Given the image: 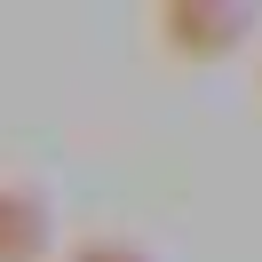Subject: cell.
Instances as JSON below:
<instances>
[{"instance_id": "obj_2", "label": "cell", "mask_w": 262, "mask_h": 262, "mask_svg": "<svg viewBox=\"0 0 262 262\" xmlns=\"http://www.w3.org/2000/svg\"><path fill=\"white\" fill-rule=\"evenodd\" d=\"M56 214L32 183H0V262H48Z\"/></svg>"}, {"instance_id": "obj_4", "label": "cell", "mask_w": 262, "mask_h": 262, "mask_svg": "<svg viewBox=\"0 0 262 262\" xmlns=\"http://www.w3.org/2000/svg\"><path fill=\"white\" fill-rule=\"evenodd\" d=\"M254 96H262V72H254Z\"/></svg>"}, {"instance_id": "obj_3", "label": "cell", "mask_w": 262, "mask_h": 262, "mask_svg": "<svg viewBox=\"0 0 262 262\" xmlns=\"http://www.w3.org/2000/svg\"><path fill=\"white\" fill-rule=\"evenodd\" d=\"M64 262H151L135 238H80V246H64Z\"/></svg>"}, {"instance_id": "obj_1", "label": "cell", "mask_w": 262, "mask_h": 262, "mask_svg": "<svg viewBox=\"0 0 262 262\" xmlns=\"http://www.w3.org/2000/svg\"><path fill=\"white\" fill-rule=\"evenodd\" d=\"M254 24L262 16L238 0H151V32L175 64H223L254 40Z\"/></svg>"}]
</instances>
